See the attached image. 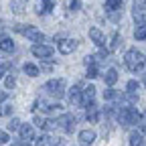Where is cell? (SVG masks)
<instances>
[{"label":"cell","mask_w":146,"mask_h":146,"mask_svg":"<svg viewBox=\"0 0 146 146\" xmlns=\"http://www.w3.org/2000/svg\"><path fill=\"white\" fill-rule=\"evenodd\" d=\"M2 31H4V23H2V21H0V33H2Z\"/></svg>","instance_id":"cell-43"},{"label":"cell","mask_w":146,"mask_h":146,"mask_svg":"<svg viewBox=\"0 0 146 146\" xmlns=\"http://www.w3.org/2000/svg\"><path fill=\"white\" fill-rule=\"evenodd\" d=\"M79 140H81L83 146H91L94 140H96V132L94 130H81L79 132Z\"/></svg>","instance_id":"cell-15"},{"label":"cell","mask_w":146,"mask_h":146,"mask_svg":"<svg viewBox=\"0 0 146 146\" xmlns=\"http://www.w3.org/2000/svg\"><path fill=\"white\" fill-rule=\"evenodd\" d=\"M87 112H85V116H87V120H89V124H96L98 122V118H100V114H98V106L94 104V102H89L87 106Z\"/></svg>","instance_id":"cell-14"},{"label":"cell","mask_w":146,"mask_h":146,"mask_svg":"<svg viewBox=\"0 0 146 146\" xmlns=\"http://www.w3.org/2000/svg\"><path fill=\"white\" fill-rule=\"evenodd\" d=\"M104 79H106L108 85H114V83L118 81V71H116V69H108L106 75H104Z\"/></svg>","instance_id":"cell-20"},{"label":"cell","mask_w":146,"mask_h":146,"mask_svg":"<svg viewBox=\"0 0 146 146\" xmlns=\"http://www.w3.org/2000/svg\"><path fill=\"white\" fill-rule=\"evenodd\" d=\"M18 134H21V138H23V140H27V142L35 140V130H33V126H31V124L21 126V128H18Z\"/></svg>","instance_id":"cell-13"},{"label":"cell","mask_w":146,"mask_h":146,"mask_svg":"<svg viewBox=\"0 0 146 146\" xmlns=\"http://www.w3.org/2000/svg\"><path fill=\"white\" fill-rule=\"evenodd\" d=\"M118 98H122V96L118 94V91H116V89H112V87H110V89H106V91H104V100H118Z\"/></svg>","instance_id":"cell-27"},{"label":"cell","mask_w":146,"mask_h":146,"mask_svg":"<svg viewBox=\"0 0 146 146\" xmlns=\"http://www.w3.org/2000/svg\"><path fill=\"white\" fill-rule=\"evenodd\" d=\"M14 31H16V33H23L27 39H31V41H35V43H43V39H45V35H43L39 29L31 27V25H14Z\"/></svg>","instance_id":"cell-3"},{"label":"cell","mask_w":146,"mask_h":146,"mask_svg":"<svg viewBox=\"0 0 146 146\" xmlns=\"http://www.w3.org/2000/svg\"><path fill=\"white\" fill-rule=\"evenodd\" d=\"M41 2H43V8H45V14L53 10V0H41Z\"/></svg>","instance_id":"cell-32"},{"label":"cell","mask_w":146,"mask_h":146,"mask_svg":"<svg viewBox=\"0 0 146 146\" xmlns=\"http://www.w3.org/2000/svg\"><path fill=\"white\" fill-rule=\"evenodd\" d=\"M98 75H100V73H98V67H96V65H89V67H87V77H89V79H96Z\"/></svg>","instance_id":"cell-30"},{"label":"cell","mask_w":146,"mask_h":146,"mask_svg":"<svg viewBox=\"0 0 146 146\" xmlns=\"http://www.w3.org/2000/svg\"><path fill=\"white\" fill-rule=\"evenodd\" d=\"M27 2H29V0H12V2H10V10L14 14H21V12H25Z\"/></svg>","instance_id":"cell-18"},{"label":"cell","mask_w":146,"mask_h":146,"mask_svg":"<svg viewBox=\"0 0 146 146\" xmlns=\"http://www.w3.org/2000/svg\"><path fill=\"white\" fill-rule=\"evenodd\" d=\"M8 140H10L8 132H4V130H0V144H4V142H8Z\"/></svg>","instance_id":"cell-34"},{"label":"cell","mask_w":146,"mask_h":146,"mask_svg":"<svg viewBox=\"0 0 146 146\" xmlns=\"http://www.w3.org/2000/svg\"><path fill=\"white\" fill-rule=\"evenodd\" d=\"M18 128H21V120L12 118V120H10V124H8V130H10V132H18Z\"/></svg>","instance_id":"cell-29"},{"label":"cell","mask_w":146,"mask_h":146,"mask_svg":"<svg viewBox=\"0 0 146 146\" xmlns=\"http://www.w3.org/2000/svg\"><path fill=\"white\" fill-rule=\"evenodd\" d=\"M36 146H55V140L51 136H39L36 138Z\"/></svg>","instance_id":"cell-25"},{"label":"cell","mask_w":146,"mask_h":146,"mask_svg":"<svg viewBox=\"0 0 146 146\" xmlns=\"http://www.w3.org/2000/svg\"><path fill=\"white\" fill-rule=\"evenodd\" d=\"M128 146H142V132H132Z\"/></svg>","instance_id":"cell-23"},{"label":"cell","mask_w":146,"mask_h":146,"mask_svg":"<svg viewBox=\"0 0 146 146\" xmlns=\"http://www.w3.org/2000/svg\"><path fill=\"white\" fill-rule=\"evenodd\" d=\"M120 16H122V10H108V18H110V21L118 23V21H120Z\"/></svg>","instance_id":"cell-28"},{"label":"cell","mask_w":146,"mask_h":146,"mask_svg":"<svg viewBox=\"0 0 146 146\" xmlns=\"http://www.w3.org/2000/svg\"><path fill=\"white\" fill-rule=\"evenodd\" d=\"M89 39L94 41L98 47H104V45H106V36H104V33H102L100 29H96V27L89 29Z\"/></svg>","instance_id":"cell-11"},{"label":"cell","mask_w":146,"mask_h":146,"mask_svg":"<svg viewBox=\"0 0 146 146\" xmlns=\"http://www.w3.org/2000/svg\"><path fill=\"white\" fill-rule=\"evenodd\" d=\"M0 51L4 53H12L14 51V41L10 36H0Z\"/></svg>","instance_id":"cell-17"},{"label":"cell","mask_w":146,"mask_h":146,"mask_svg":"<svg viewBox=\"0 0 146 146\" xmlns=\"http://www.w3.org/2000/svg\"><path fill=\"white\" fill-rule=\"evenodd\" d=\"M134 36H136L138 41H144L146 39V23H140L138 25V29L134 31Z\"/></svg>","instance_id":"cell-24"},{"label":"cell","mask_w":146,"mask_h":146,"mask_svg":"<svg viewBox=\"0 0 146 146\" xmlns=\"http://www.w3.org/2000/svg\"><path fill=\"white\" fill-rule=\"evenodd\" d=\"M124 0H106V12L108 10H122Z\"/></svg>","instance_id":"cell-21"},{"label":"cell","mask_w":146,"mask_h":146,"mask_svg":"<svg viewBox=\"0 0 146 146\" xmlns=\"http://www.w3.org/2000/svg\"><path fill=\"white\" fill-rule=\"evenodd\" d=\"M136 89H138V81H134V79L128 81V91H136Z\"/></svg>","instance_id":"cell-36"},{"label":"cell","mask_w":146,"mask_h":146,"mask_svg":"<svg viewBox=\"0 0 146 146\" xmlns=\"http://www.w3.org/2000/svg\"><path fill=\"white\" fill-rule=\"evenodd\" d=\"M96 61H98V59H96V55H87V57L83 59V63H85L87 67H89V65H96Z\"/></svg>","instance_id":"cell-33"},{"label":"cell","mask_w":146,"mask_h":146,"mask_svg":"<svg viewBox=\"0 0 146 146\" xmlns=\"http://www.w3.org/2000/svg\"><path fill=\"white\" fill-rule=\"evenodd\" d=\"M31 53L35 55L36 59H49L51 55H53V47H49V45H41V43H36V45H33Z\"/></svg>","instance_id":"cell-5"},{"label":"cell","mask_w":146,"mask_h":146,"mask_svg":"<svg viewBox=\"0 0 146 146\" xmlns=\"http://www.w3.org/2000/svg\"><path fill=\"white\" fill-rule=\"evenodd\" d=\"M23 71L27 73V75H29V77H36V75H39V73H41V69H39V67H36V65H33V63H25V67H23Z\"/></svg>","instance_id":"cell-19"},{"label":"cell","mask_w":146,"mask_h":146,"mask_svg":"<svg viewBox=\"0 0 146 146\" xmlns=\"http://www.w3.org/2000/svg\"><path fill=\"white\" fill-rule=\"evenodd\" d=\"M57 128H63L65 132H73L75 130V116H71V114H65L57 120Z\"/></svg>","instance_id":"cell-6"},{"label":"cell","mask_w":146,"mask_h":146,"mask_svg":"<svg viewBox=\"0 0 146 146\" xmlns=\"http://www.w3.org/2000/svg\"><path fill=\"white\" fill-rule=\"evenodd\" d=\"M6 96H8L6 91H0V102H4V100H6Z\"/></svg>","instance_id":"cell-41"},{"label":"cell","mask_w":146,"mask_h":146,"mask_svg":"<svg viewBox=\"0 0 146 146\" xmlns=\"http://www.w3.org/2000/svg\"><path fill=\"white\" fill-rule=\"evenodd\" d=\"M16 146H31V144H29V142H27V140H23V142H18V144H16Z\"/></svg>","instance_id":"cell-42"},{"label":"cell","mask_w":146,"mask_h":146,"mask_svg":"<svg viewBox=\"0 0 146 146\" xmlns=\"http://www.w3.org/2000/svg\"><path fill=\"white\" fill-rule=\"evenodd\" d=\"M35 108H41L43 112H59V110H61L59 104H49V102H45V100H39V102L35 104Z\"/></svg>","instance_id":"cell-16"},{"label":"cell","mask_w":146,"mask_h":146,"mask_svg":"<svg viewBox=\"0 0 146 146\" xmlns=\"http://www.w3.org/2000/svg\"><path fill=\"white\" fill-rule=\"evenodd\" d=\"M0 114H2V112H0Z\"/></svg>","instance_id":"cell-46"},{"label":"cell","mask_w":146,"mask_h":146,"mask_svg":"<svg viewBox=\"0 0 146 146\" xmlns=\"http://www.w3.org/2000/svg\"><path fill=\"white\" fill-rule=\"evenodd\" d=\"M6 71H8V67H6L4 63H0V77H4V75H6Z\"/></svg>","instance_id":"cell-37"},{"label":"cell","mask_w":146,"mask_h":146,"mask_svg":"<svg viewBox=\"0 0 146 146\" xmlns=\"http://www.w3.org/2000/svg\"><path fill=\"white\" fill-rule=\"evenodd\" d=\"M67 98H69V104L79 106V104H81V85L71 87V89H69V94H67Z\"/></svg>","instance_id":"cell-10"},{"label":"cell","mask_w":146,"mask_h":146,"mask_svg":"<svg viewBox=\"0 0 146 146\" xmlns=\"http://www.w3.org/2000/svg\"><path fill=\"white\" fill-rule=\"evenodd\" d=\"M79 6H81V2H79V0H71V2H69V8H71L73 12H75Z\"/></svg>","instance_id":"cell-35"},{"label":"cell","mask_w":146,"mask_h":146,"mask_svg":"<svg viewBox=\"0 0 146 146\" xmlns=\"http://www.w3.org/2000/svg\"><path fill=\"white\" fill-rule=\"evenodd\" d=\"M118 122L122 124V128H130L134 124H140L142 116L138 114V110H134L132 106H126V108L118 110Z\"/></svg>","instance_id":"cell-1"},{"label":"cell","mask_w":146,"mask_h":146,"mask_svg":"<svg viewBox=\"0 0 146 146\" xmlns=\"http://www.w3.org/2000/svg\"><path fill=\"white\" fill-rule=\"evenodd\" d=\"M2 114H6V116H8V114H12V108H10V106H6V108L2 110Z\"/></svg>","instance_id":"cell-39"},{"label":"cell","mask_w":146,"mask_h":146,"mask_svg":"<svg viewBox=\"0 0 146 146\" xmlns=\"http://www.w3.org/2000/svg\"><path fill=\"white\" fill-rule=\"evenodd\" d=\"M140 132H142V136L146 134V122H142V126H140Z\"/></svg>","instance_id":"cell-40"},{"label":"cell","mask_w":146,"mask_h":146,"mask_svg":"<svg viewBox=\"0 0 146 146\" xmlns=\"http://www.w3.org/2000/svg\"><path fill=\"white\" fill-rule=\"evenodd\" d=\"M57 41V39H55ZM75 41H71V39H61V41H57V49L63 53V55H69V53H73L75 51Z\"/></svg>","instance_id":"cell-8"},{"label":"cell","mask_w":146,"mask_h":146,"mask_svg":"<svg viewBox=\"0 0 146 146\" xmlns=\"http://www.w3.org/2000/svg\"><path fill=\"white\" fill-rule=\"evenodd\" d=\"M96 91H98V89H96L94 85H87V87L81 91V104H83V106H87L89 102H94V98H96Z\"/></svg>","instance_id":"cell-12"},{"label":"cell","mask_w":146,"mask_h":146,"mask_svg":"<svg viewBox=\"0 0 146 146\" xmlns=\"http://www.w3.org/2000/svg\"><path fill=\"white\" fill-rule=\"evenodd\" d=\"M4 85H6V89H14V85H16V79H14L12 75H8V77H4Z\"/></svg>","instance_id":"cell-31"},{"label":"cell","mask_w":146,"mask_h":146,"mask_svg":"<svg viewBox=\"0 0 146 146\" xmlns=\"http://www.w3.org/2000/svg\"><path fill=\"white\" fill-rule=\"evenodd\" d=\"M144 122H146V112H144Z\"/></svg>","instance_id":"cell-44"},{"label":"cell","mask_w":146,"mask_h":146,"mask_svg":"<svg viewBox=\"0 0 146 146\" xmlns=\"http://www.w3.org/2000/svg\"><path fill=\"white\" fill-rule=\"evenodd\" d=\"M35 124L41 130H55L57 128V120H49V118H43V116H35Z\"/></svg>","instance_id":"cell-7"},{"label":"cell","mask_w":146,"mask_h":146,"mask_svg":"<svg viewBox=\"0 0 146 146\" xmlns=\"http://www.w3.org/2000/svg\"><path fill=\"white\" fill-rule=\"evenodd\" d=\"M122 100L128 104V106H134L138 102V96H136V91H126V94L122 96Z\"/></svg>","instance_id":"cell-22"},{"label":"cell","mask_w":146,"mask_h":146,"mask_svg":"<svg viewBox=\"0 0 146 146\" xmlns=\"http://www.w3.org/2000/svg\"><path fill=\"white\" fill-rule=\"evenodd\" d=\"M146 10V0H134V6H132V14L138 23H142V16Z\"/></svg>","instance_id":"cell-9"},{"label":"cell","mask_w":146,"mask_h":146,"mask_svg":"<svg viewBox=\"0 0 146 146\" xmlns=\"http://www.w3.org/2000/svg\"><path fill=\"white\" fill-rule=\"evenodd\" d=\"M120 43H124V41H122V35L116 33V35H114V39H112V43H110V51H116V49L120 47Z\"/></svg>","instance_id":"cell-26"},{"label":"cell","mask_w":146,"mask_h":146,"mask_svg":"<svg viewBox=\"0 0 146 146\" xmlns=\"http://www.w3.org/2000/svg\"><path fill=\"white\" fill-rule=\"evenodd\" d=\"M43 91H47V94L53 96V98H61L65 94V81L63 79H51V81L45 83Z\"/></svg>","instance_id":"cell-4"},{"label":"cell","mask_w":146,"mask_h":146,"mask_svg":"<svg viewBox=\"0 0 146 146\" xmlns=\"http://www.w3.org/2000/svg\"><path fill=\"white\" fill-rule=\"evenodd\" d=\"M124 63H126V67L130 69L132 73H138V71H142V69H144L146 59H144V55H142L140 51L130 49V51L126 53V59H124Z\"/></svg>","instance_id":"cell-2"},{"label":"cell","mask_w":146,"mask_h":146,"mask_svg":"<svg viewBox=\"0 0 146 146\" xmlns=\"http://www.w3.org/2000/svg\"><path fill=\"white\" fill-rule=\"evenodd\" d=\"M144 85H146V75H144Z\"/></svg>","instance_id":"cell-45"},{"label":"cell","mask_w":146,"mask_h":146,"mask_svg":"<svg viewBox=\"0 0 146 146\" xmlns=\"http://www.w3.org/2000/svg\"><path fill=\"white\" fill-rule=\"evenodd\" d=\"M55 146H65V140L63 138H57V140H55Z\"/></svg>","instance_id":"cell-38"}]
</instances>
